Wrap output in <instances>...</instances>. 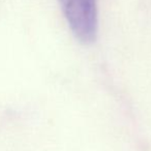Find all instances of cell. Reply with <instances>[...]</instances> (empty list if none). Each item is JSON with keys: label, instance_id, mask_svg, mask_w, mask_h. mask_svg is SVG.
<instances>
[{"label": "cell", "instance_id": "6da1fadb", "mask_svg": "<svg viewBox=\"0 0 151 151\" xmlns=\"http://www.w3.org/2000/svg\"><path fill=\"white\" fill-rule=\"evenodd\" d=\"M70 30L79 42L90 44L97 34L96 0H59Z\"/></svg>", "mask_w": 151, "mask_h": 151}]
</instances>
